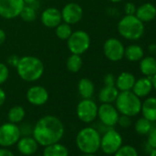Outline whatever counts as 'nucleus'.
Returning a JSON list of instances; mask_svg holds the SVG:
<instances>
[{
  "instance_id": "nucleus-1",
  "label": "nucleus",
  "mask_w": 156,
  "mask_h": 156,
  "mask_svg": "<svg viewBox=\"0 0 156 156\" xmlns=\"http://www.w3.org/2000/svg\"><path fill=\"white\" fill-rule=\"evenodd\" d=\"M64 135V126L60 119L52 115L41 117L34 125L32 136L41 146L59 142Z\"/></svg>"
},
{
  "instance_id": "nucleus-2",
  "label": "nucleus",
  "mask_w": 156,
  "mask_h": 156,
  "mask_svg": "<svg viewBox=\"0 0 156 156\" xmlns=\"http://www.w3.org/2000/svg\"><path fill=\"white\" fill-rule=\"evenodd\" d=\"M16 69L20 79L27 83H31L41 79L44 73L45 67L43 62L40 58L26 55L20 58Z\"/></svg>"
},
{
  "instance_id": "nucleus-3",
  "label": "nucleus",
  "mask_w": 156,
  "mask_h": 156,
  "mask_svg": "<svg viewBox=\"0 0 156 156\" xmlns=\"http://www.w3.org/2000/svg\"><path fill=\"white\" fill-rule=\"evenodd\" d=\"M101 135L93 127H86L78 131L75 143L83 153H96L100 149Z\"/></svg>"
},
{
  "instance_id": "nucleus-4",
  "label": "nucleus",
  "mask_w": 156,
  "mask_h": 156,
  "mask_svg": "<svg viewBox=\"0 0 156 156\" xmlns=\"http://www.w3.org/2000/svg\"><path fill=\"white\" fill-rule=\"evenodd\" d=\"M144 23L135 15H125L118 23L119 35L129 41H138L144 34Z\"/></svg>"
},
{
  "instance_id": "nucleus-5",
  "label": "nucleus",
  "mask_w": 156,
  "mask_h": 156,
  "mask_svg": "<svg viewBox=\"0 0 156 156\" xmlns=\"http://www.w3.org/2000/svg\"><path fill=\"white\" fill-rule=\"evenodd\" d=\"M116 108L121 115L134 117L140 112L141 101L131 90L119 92L115 101Z\"/></svg>"
},
{
  "instance_id": "nucleus-6",
  "label": "nucleus",
  "mask_w": 156,
  "mask_h": 156,
  "mask_svg": "<svg viewBox=\"0 0 156 156\" xmlns=\"http://www.w3.org/2000/svg\"><path fill=\"white\" fill-rule=\"evenodd\" d=\"M67 41V48L73 54L82 55L87 51L91 44L89 34L82 30L73 31Z\"/></svg>"
},
{
  "instance_id": "nucleus-7",
  "label": "nucleus",
  "mask_w": 156,
  "mask_h": 156,
  "mask_svg": "<svg viewBox=\"0 0 156 156\" xmlns=\"http://www.w3.org/2000/svg\"><path fill=\"white\" fill-rule=\"evenodd\" d=\"M21 134L20 127L11 122L0 125V146L4 148L11 147L19 141Z\"/></svg>"
},
{
  "instance_id": "nucleus-8",
  "label": "nucleus",
  "mask_w": 156,
  "mask_h": 156,
  "mask_svg": "<svg viewBox=\"0 0 156 156\" xmlns=\"http://www.w3.org/2000/svg\"><path fill=\"white\" fill-rule=\"evenodd\" d=\"M98 106L92 98H82L76 107V115L82 122L91 123L98 118Z\"/></svg>"
},
{
  "instance_id": "nucleus-9",
  "label": "nucleus",
  "mask_w": 156,
  "mask_h": 156,
  "mask_svg": "<svg viewBox=\"0 0 156 156\" xmlns=\"http://www.w3.org/2000/svg\"><path fill=\"white\" fill-rule=\"evenodd\" d=\"M122 146V137L114 129L107 130L103 136H101L100 149L108 155L114 154Z\"/></svg>"
},
{
  "instance_id": "nucleus-10",
  "label": "nucleus",
  "mask_w": 156,
  "mask_h": 156,
  "mask_svg": "<svg viewBox=\"0 0 156 156\" xmlns=\"http://www.w3.org/2000/svg\"><path fill=\"white\" fill-rule=\"evenodd\" d=\"M103 52L108 60L116 62L124 58L125 47L119 39L109 38L104 42Z\"/></svg>"
},
{
  "instance_id": "nucleus-11",
  "label": "nucleus",
  "mask_w": 156,
  "mask_h": 156,
  "mask_svg": "<svg viewBox=\"0 0 156 156\" xmlns=\"http://www.w3.org/2000/svg\"><path fill=\"white\" fill-rule=\"evenodd\" d=\"M25 5L24 0H0V17L14 20L20 17Z\"/></svg>"
},
{
  "instance_id": "nucleus-12",
  "label": "nucleus",
  "mask_w": 156,
  "mask_h": 156,
  "mask_svg": "<svg viewBox=\"0 0 156 156\" xmlns=\"http://www.w3.org/2000/svg\"><path fill=\"white\" fill-rule=\"evenodd\" d=\"M62 22H65L69 25H74L79 23L84 16L83 8L77 3L70 2L67 3L61 10Z\"/></svg>"
},
{
  "instance_id": "nucleus-13",
  "label": "nucleus",
  "mask_w": 156,
  "mask_h": 156,
  "mask_svg": "<svg viewBox=\"0 0 156 156\" xmlns=\"http://www.w3.org/2000/svg\"><path fill=\"white\" fill-rule=\"evenodd\" d=\"M119 117V111L112 104L102 103L98 107V118L102 124L112 128L118 123Z\"/></svg>"
},
{
  "instance_id": "nucleus-14",
  "label": "nucleus",
  "mask_w": 156,
  "mask_h": 156,
  "mask_svg": "<svg viewBox=\"0 0 156 156\" xmlns=\"http://www.w3.org/2000/svg\"><path fill=\"white\" fill-rule=\"evenodd\" d=\"M26 98L28 102L33 106H43L49 99V92L42 86H32L27 90Z\"/></svg>"
},
{
  "instance_id": "nucleus-15",
  "label": "nucleus",
  "mask_w": 156,
  "mask_h": 156,
  "mask_svg": "<svg viewBox=\"0 0 156 156\" xmlns=\"http://www.w3.org/2000/svg\"><path fill=\"white\" fill-rule=\"evenodd\" d=\"M41 21L46 28L55 29L61 22H62L61 10L53 7L45 9L41 15Z\"/></svg>"
},
{
  "instance_id": "nucleus-16",
  "label": "nucleus",
  "mask_w": 156,
  "mask_h": 156,
  "mask_svg": "<svg viewBox=\"0 0 156 156\" xmlns=\"http://www.w3.org/2000/svg\"><path fill=\"white\" fill-rule=\"evenodd\" d=\"M39 147V143L37 142V140L30 136H23L20 137V139L19 140V141L17 142V148L18 151L26 156H30L33 155Z\"/></svg>"
},
{
  "instance_id": "nucleus-17",
  "label": "nucleus",
  "mask_w": 156,
  "mask_h": 156,
  "mask_svg": "<svg viewBox=\"0 0 156 156\" xmlns=\"http://www.w3.org/2000/svg\"><path fill=\"white\" fill-rule=\"evenodd\" d=\"M152 89L153 87H152V83H151V78L144 76L135 81V84L131 91L137 97L141 98H145L149 96Z\"/></svg>"
},
{
  "instance_id": "nucleus-18",
  "label": "nucleus",
  "mask_w": 156,
  "mask_h": 156,
  "mask_svg": "<svg viewBox=\"0 0 156 156\" xmlns=\"http://www.w3.org/2000/svg\"><path fill=\"white\" fill-rule=\"evenodd\" d=\"M136 78L129 72H122L116 78L115 87L118 88L119 92L123 91H130L135 84Z\"/></svg>"
},
{
  "instance_id": "nucleus-19",
  "label": "nucleus",
  "mask_w": 156,
  "mask_h": 156,
  "mask_svg": "<svg viewBox=\"0 0 156 156\" xmlns=\"http://www.w3.org/2000/svg\"><path fill=\"white\" fill-rule=\"evenodd\" d=\"M135 16L143 23L150 22L156 18V7L151 3H145L137 8Z\"/></svg>"
},
{
  "instance_id": "nucleus-20",
  "label": "nucleus",
  "mask_w": 156,
  "mask_h": 156,
  "mask_svg": "<svg viewBox=\"0 0 156 156\" xmlns=\"http://www.w3.org/2000/svg\"><path fill=\"white\" fill-rule=\"evenodd\" d=\"M140 112L143 115V118L147 119L151 122L156 121V98L151 97L146 98L141 102Z\"/></svg>"
},
{
  "instance_id": "nucleus-21",
  "label": "nucleus",
  "mask_w": 156,
  "mask_h": 156,
  "mask_svg": "<svg viewBox=\"0 0 156 156\" xmlns=\"http://www.w3.org/2000/svg\"><path fill=\"white\" fill-rule=\"evenodd\" d=\"M78 94L82 98H92L95 94V85L89 78H82L77 84Z\"/></svg>"
},
{
  "instance_id": "nucleus-22",
  "label": "nucleus",
  "mask_w": 156,
  "mask_h": 156,
  "mask_svg": "<svg viewBox=\"0 0 156 156\" xmlns=\"http://www.w3.org/2000/svg\"><path fill=\"white\" fill-rule=\"evenodd\" d=\"M119 91L115 86H104L98 92V100L101 103L112 104L116 101Z\"/></svg>"
},
{
  "instance_id": "nucleus-23",
  "label": "nucleus",
  "mask_w": 156,
  "mask_h": 156,
  "mask_svg": "<svg viewBox=\"0 0 156 156\" xmlns=\"http://www.w3.org/2000/svg\"><path fill=\"white\" fill-rule=\"evenodd\" d=\"M140 71L147 77H152L156 73V58L152 56L143 57L140 61Z\"/></svg>"
},
{
  "instance_id": "nucleus-24",
  "label": "nucleus",
  "mask_w": 156,
  "mask_h": 156,
  "mask_svg": "<svg viewBox=\"0 0 156 156\" xmlns=\"http://www.w3.org/2000/svg\"><path fill=\"white\" fill-rule=\"evenodd\" d=\"M124 57L132 62H140L144 57V51L143 49L137 44H131L125 48Z\"/></svg>"
},
{
  "instance_id": "nucleus-25",
  "label": "nucleus",
  "mask_w": 156,
  "mask_h": 156,
  "mask_svg": "<svg viewBox=\"0 0 156 156\" xmlns=\"http://www.w3.org/2000/svg\"><path fill=\"white\" fill-rule=\"evenodd\" d=\"M43 156H69V151L66 146L59 142L45 146Z\"/></svg>"
},
{
  "instance_id": "nucleus-26",
  "label": "nucleus",
  "mask_w": 156,
  "mask_h": 156,
  "mask_svg": "<svg viewBox=\"0 0 156 156\" xmlns=\"http://www.w3.org/2000/svg\"><path fill=\"white\" fill-rule=\"evenodd\" d=\"M25 115H26V112L23 107L14 106L8 112V119L11 123L18 124V123H20L24 119Z\"/></svg>"
},
{
  "instance_id": "nucleus-27",
  "label": "nucleus",
  "mask_w": 156,
  "mask_h": 156,
  "mask_svg": "<svg viewBox=\"0 0 156 156\" xmlns=\"http://www.w3.org/2000/svg\"><path fill=\"white\" fill-rule=\"evenodd\" d=\"M83 66V59L81 55L73 54L67 58L66 60V68L71 73H77L82 69Z\"/></svg>"
},
{
  "instance_id": "nucleus-28",
  "label": "nucleus",
  "mask_w": 156,
  "mask_h": 156,
  "mask_svg": "<svg viewBox=\"0 0 156 156\" xmlns=\"http://www.w3.org/2000/svg\"><path fill=\"white\" fill-rule=\"evenodd\" d=\"M37 2L30 4V5H25L24 9H22L20 17L26 22H32L37 19Z\"/></svg>"
},
{
  "instance_id": "nucleus-29",
  "label": "nucleus",
  "mask_w": 156,
  "mask_h": 156,
  "mask_svg": "<svg viewBox=\"0 0 156 156\" xmlns=\"http://www.w3.org/2000/svg\"><path fill=\"white\" fill-rule=\"evenodd\" d=\"M72 33H73L72 26L65 22H61L55 28V35L58 39L62 41H67Z\"/></svg>"
},
{
  "instance_id": "nucleus-30",
  "label": "nucleus",
  "mask_w": 156,
  "mask_h": 156,
  "mask_svg": "<svg viewBox=\"0 0 156 156\" xmlns=\"http://www.w3.org/2000/svg\"><path fill=\"white\" fill-rule=\"evenodd\" d=\"M151 129H152L151 122L145 118L139 119L137 120V122L135 123V130L137 133H139L140 135L148 134Z\"/></svg>"
},
{
  "instance_id": "nucleus-31",
  "label": "nucleus",
  "mask_w": 156,
  "mask_h": 156,
  "mask_svg": "<svg viewBox=\"0 0 156 156\" xmlns=\"http://www.w3.org/2000/svg\"><path fill=\"white\" fill-rule=\"evenodd\" d=\"M114 154L115 156H138L136 149L130 145L121 146Z\"/></svg>"
},
{
  "instance_id": "nucleus-32",
  "label": "nucleus",
  "mask_w": 156,
  "mask_h": 156,
  "mask_svg": "<svg viewBox=\"0 0 156 156\" xmlns=\"http://www.w3.org/2000/svg\"><path fill=\"white\" fill-rule=\"evenodd\" d=\"M9 78V65L0 62V86L5 84Z\"/></svg>"
},
{
  "instance_id": "nucleus-33",
  "label": "nucleus",
  "mask_w": 156,
  "mask_h": 156,
  "mask_svg": "<svg viewBox=\"0 0 156 156\" xmlns=\"http://www.w3.org/2000/svg\"><path fill=\"white\" fill-rule=\"evenodd\" d=\"M121 128H129L130 125H131V119H130V117L129 116H126V115H121L119 117V119H118V123Z\"/></svg>"
},
{
  "instance_id": "nucleus-34",
  "label": "nucleus",
  "mask_w": 156,
  "mask_h": 156,
  "mask_svg": "<svg viewBox=\"0 0 156 156\" xmlns=\"http://www.w3.org/2000/svg\"><path fill=\"white\" fill-rule=\"evenodd\" d=\"M19 127H20L21 136H30L32 134L33 127L31 125H30L28 123H23L22 125H20Z\"/></svg>"
},
{
  "instance_id": "nucleus-35",
  "label": "nucleus",
  "mask_w": 156,
  "mask_h": 156,
  "mask_svg": "<svg viewBox=\"0 0 156 156\" xmlns=\"http://www.w3.org/2000/svg\"><path fill=\"white\" fill-rule=\"evenodd\" d=\"M148 134V145L152 149H156V128L151 129Z\"/></svg>"
},
{
  "instance_id": "nucleus-36",
  "label": "nucleus",
  "mask_w": 156,
  "mask_h": 156,
  "mask_svg": "<svg viewBox=\"0 0 156 156\" xmlns=\"http://www.w3.org/2000/svg\"><path fill=\"white\" fill-rule=\"evenodd\" d=\"M136 9H137L136 6L131 2H128L124 6V12L126 15H135Z\"/></svg>"
},
{
  "instance_id": "nucleus-37",
  "label": "nucleus",
  "mask_w": 156,
  "mask_h": 156,
  "mask_svg": "<svg viewBox=\"0 0 156 156\" xmlns=\"http://www.w3.org/2000/svg\"><path fill=\"white\" fill-rule=\"evenodd\" d=\"M104 86H115L116 77L113 73H107L104 77Z\"/></svg>"
},
{
  "instance_id": "nucleus-38",
  "label": "nucleus",
  "mask_w": 156,
  "mask_h": 156,
  "mask_svg": "<svg viewBox=\"0 0 156 156\" xmlns=\"http://www.w3.org/2000/svg\"><path fill=\"white\" fill-rule=\"evenodd\" d=\"M20 58L19 56L17 55H10L9 58H8V64L11 67H17L19 62H20Z\"/></svg>"
},
{
  "instance_id": "nucleus-39",
  "label": "nucleus",
  "mask_w": 156,
  "mask_h": 156,
  "mask_svg": "<svg viewBox=\"0 0 156 156\" xmlns=\"http://www.w3.org/2000/svg\"><path fill=\"white\" fill-rule=\"evenodd\" d=\"M0 156H15V154L8 148H0Z\"/></svg>"
},
{
  "instance_id": "nucleus-40",
  "label": "nucleus",
  "mask_w": 156,
  "mask_h": 156,
  "mask_svg": "<svg viewBox=\"0 0 156 156\" xmlns=\"http://www.w3.org/2000/svg\"><path fill=\"white\" fill-rule=\"evenodd\" d=\"M6 99H7V94L3 88L0 87V108L4 105V103L6 102Z\"/></svg>"
},
{
  "instance_id": "nucleus-41",
  "label": "nucleus",
  "mask_w": 156,
  "mask_h": 156,
  "mask_svg": "<svg viewBox=\"0 0 156 156\" xmlns=\"http://www.w3.org/2000/svg\"><path fill=\"white\" fill-rule=\"evenodd\" d=\"M6 38H7V34H6L5 30H2V29H0V46H1L5 42Z\"/></svg>"
},
{
  "instance_id": "nucleus-42",
  "label": "nucleus",
  "mask_w": 156,
  "mask_h": 156,
  "mask_svg": "<svg viewBox=\"0 0 156 156\" xmlns=\"http://www.w3.org/2000/svg\"><path fill=\"white\" fill-rule=\"evenodd\" d=\"M151 83H152V87L156 91V73L151 77Z\"/></svg>"
},
{
  "instance_id": "nucleus-43",
  "label": "nucleus",
  "mask_w": 156,
  "mask_h": 156,
  "mask_svg": "<svg viewBox=\"0 0 156 156\" xmlns=\"http://www.w3.org/2000/svg\"><path fill=\"white\" fill-rule=\"evenodd\" d=\"M149 51L151 52H156V44H150L149 45Z\"/></svg>"
},
{
  "instance_id": "nucleus-44",
  "label": "nucleus",
  "mask_w": 156,
  "mask_h": 156,
  "mask_svg": "<svg viewBox=\"0 0 156 156\" xmlns=\"http://www.w3.org/2000/svg\"><path fill=\"white\" fill-rule=\"evenodd\" d=\"M37 1H38V0H24L25 4H27V5L33 4V3H35V2H37Z\"/></svg>"
},
{
  "instance_id": "nucleus-45",
  "label": "nucleus",
  "mask_w": 156,
  "mask_h": 156,
  "mask_svg": "<svg viewBox=\"0 0 156 156\" xmlns=\"http://www.w3.org/2000/svg\"><path fill=\"white\" fill-rule=\"evenodd\" d=\"M150 156H156V149H152V151L150 153Z\"/></svg>"
},
{
  "instance_id": "nucleus-46",
  "label": "nucleus",
  "mask_w": 156,
  "mask_h": 156,
  "mask_svg": "<svg viewBox=\"0 0 156 156\" xmlns=\"http://www.w3.org/2000/svg\"><path fill=\"white\" fill-rule=\"evenodd\" d=\"M108 1H110L111 3H120L123 0H108Z\"/></svg>"
},
{
  "instance_id": "nucleus-47",
  "label": "nucleus",
  "mask_w": 156,
  "mask_h": 156,
  "mask_svg": "<svg viewBox=\"0 0 156 156\" xmlns=\"http://www.w3.org/2000/svg\"><path fill=\"white\" fill-rule=\"evenodd\" d=\"M82 156H96L95 153H83Z\"/></svg>"
},
{
  "instance_id": "nucleus-48",
  "label": "nucleus",
  "mask_w": 156,
  "mask_h": 156,
  "mask_svg": "<svg viewBox=\"0 0 156 156\" xmlns=\"http://www.w3.org/2000/svg\"><path fill=\"white\" fill-rule=\"evenodd\" d=\"M106 156H110V155H108V154H107V155H106Z\"/></svg>"
},
{
  "instance_id": "nucleus-49",
  "label": "nucleus",
  "mask_w": 156,
  "mask_h": 156,
  "mask_svg": "<svg viewBox=\"0 0 156 156\" xmlns=\"http://www.w3.org/2000/svg\"><path fill=\"white\" fill-rule=\"evenodd\" d=\"M0 125H1V120H0Z\"/></svg>"
}]
</instances>
